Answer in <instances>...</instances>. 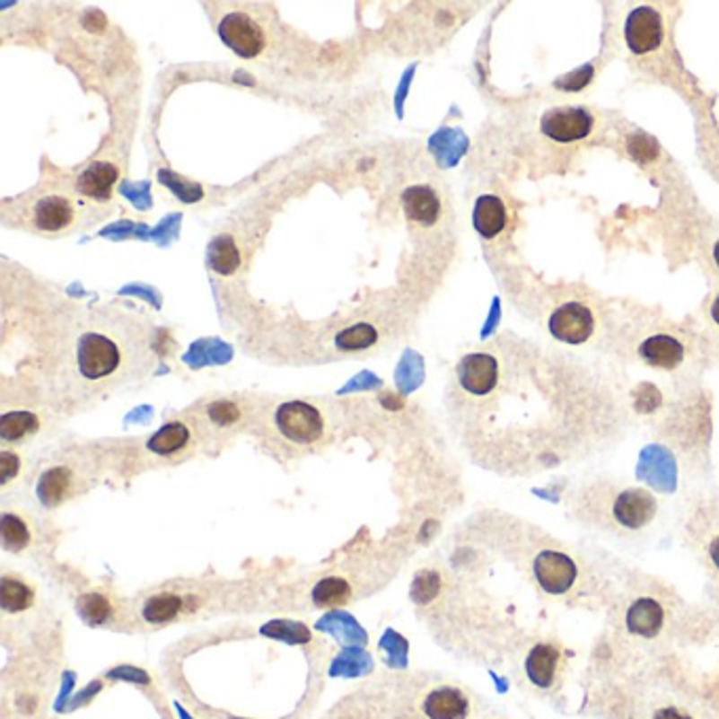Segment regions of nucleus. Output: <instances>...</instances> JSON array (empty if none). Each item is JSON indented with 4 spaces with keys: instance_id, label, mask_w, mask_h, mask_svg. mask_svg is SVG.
Wrapping results in <instances>:
<instances>
[{
    "instance_id": "f257e3e1",
    "label": "nucleus",
    "mask_w": 719,
    "mask_h": 719,
    "mask_svg": "<svg viewBox=\"0 0 719 719\" xmlns=\"http://www.w3.org/2000/svg\"><path fill=\"white\" fill-rule=\"evenodd\" d=\"M154 367V329L140 312L101 306L68 331L59 378L72 401H93L146 376Z\"/></svg>"
},
{
    "instance_id": "f03ea898",
    "label": "nucleus",
    "mask_w": 719,
    "mask_h": 719,
    "mask_svg": "<svg viewBox=\"0 0 719 719\" xmlns=\"http://www.w3.org/2000/svg\"><path fill=\"white\" fill-rule=\"evenodd\" d=\"M342 428L340 408L321 399L266 401L253 431L275 456L302 458L334 443Z\"/></svg>"
},
{
    "instance_id": "7ed1b4c3",
    "label": "nucleus",
    "mask_w": 719,
    "mask_h": 719,
    "mask_svg": "<svg viewBox=\"0 0 719 719\" xmlns=\"http://www.w3.org/2000/svg\"><path fill=\"white\" fill-rule=\"evenodd\" d=\"M104 215L100 205L84 201L76 190H66L57 184H53L51 189H42L34 197L23 198L17 207V222L28 231L45 234V237H62V234L75 232L78 228L92 226Z\"/></svg>"
},
{
    "instance_id": "20e7f679",
    "label": "nucleus",
    "mask_w": 719,
    "mask_h": 719,
    "mask_svg": "<svg viewBox=\"0 0 719 719\" xmlns=\"http://www.w3.org/2000/svg\"><path fill=\"white\" fill-rule=\"evenodd\" d=\"M264 406V399L258 397L222 395L203 399L198 406L189 409L186 416L195 422L203 443L214 445L222 443V441L232 437L234 433H241L247 426H256Z\"/></svg>"
},
{
    "instance_id": "39448f33",
    "label": "nucleus",
    "mask_w": 719,
    "mask_h": 719,
    "mask_svg": "<svg viewBox=\"0 0 719 719\" xmlns=\"http://www.w3.org/2000/svg\"><path fill=\"white\" fill-rule=\"evenodd\" d=\"M98 479V462L93 456L72 452L66 458L47 464L36 479L34 494L40 506L45 509H59L87 492Z\"/></svg>"
},
{
    "instance_id": "423d86ee",
    "label": "nucleus",
    "mask_w": 719,
    "mask_h": 719,
    "mask_svg": "<svg viewBox=\"0 0 719 719\" xmlns=\"http://www.w3.org/2000/svg\"><path fill=\"white\" fill-rule=\"evenodd\" d=\"M211 593L197 583H171L144 595L137 606V618L146 627H165L201 614Z\"/></svg>"
},
{
    "instance_id": "0eeeda50",
    "label": "nucleus",
    "mask_w": 719,
    "mask_h": 719,
    "mask_svg": "<svg viewBox=\"0 0 719 719\" xmlns=\"http://www.w3.org/2000/svg\"><path fill=\"white\" fill-rule=\"evenodd\" d=\"M203 445L201 433L197 431L195 422L184 414L182 418L169 420L159 431L150 434L146 443H144V452L154 462L175 464L197 454Z\"/></svg>"
},
{
    "instance_id": "6e6552de",
    "label": "nucleus",
    "mask_w": 719,
    "mask_h": 719,
    "mask_svg": "<svg viewBox=\"0 0 719 719\" xmlns=\"http://www.w3.org/2000/svg\"><path fill=\"white\" fill-rule=\"evenodd\" d=\"M477 711L473 692L452 681L431 684L416 698V715L420 719H475Z\"/></svg>"
},
{
    "instance_id": "1a4fd4ad",
    "label": "nucleus",
    "mask_w": 719,
    "mask_h": 719,
    "mask_svg": "<svg viewBox=\"0 0 719 719\" xmlns=\"http://www.w3.org/2000/svg\"><path fill=\"white\" fill-rule=\"evenodd\" d=\"M217 36L228 49L245 59L258 57L268 45L266 28L245 11H226L217 23Z\"/></svg>"
},
{
    "instance_id": "9d476101",
    "label": "nucleus",
    "mask_w": 719,
    "mask_h": 719,
    "mask_svg": "<svg viewBox=\"0 0 719 719\" xmlns=\"http://www.w3.org/2000/svg\"><path fill=\"white\" fill-rule=\"evenodd\" d=\"M566 669L564 650L553 642H538L531 645L523 662L525 678L538 692H555L561 684Z\"/></svg>"
},
{
    "instance_id": "9b49d317",
    "label": "nucleus",
    "mask_w": 719,
    "mask_h": 719,
    "mask_svg": "<svg viewBox=\"0 0 719 719\" xmlns=\"http://www.w3.org/2000/svg\"><path fill=\"white\" fill-rule=\"evenodd\" d=\"M456 380L460 390L469 397L481 399L492 395L500 382L498 356L486 350L464 355L456 367Z\"/></svg>"
},
{
    "instance_id": "f8f14e48",
    "label": "nucleus",
    "mask_w": 719,
    "mask_h": 719,
    "mask_svg": "<svg viewBox=\"0 0 719 719\" xmlns=\"http://www.w3.org/2000/svg\"><path fill=\"white\" fill-rule=\"evenodd\" d=\"M548 331L564 344H583L593 336L595 317L583 302H566L548 319Z\"/></svg>"
},
{
    "instance_id": "ddd939ff",
    "label": "nucleus",
    "mask_w": 719,
    "mask_h": 719,
    "mask_svg": "<svg viewBox=\"0 0 719 719\" xmlns=\"http://www.w3.org/2000/svg\"><path fill=\"white\" fill-rule=\"evenodd\" d=\"M538 587L547 595H566L570 593L574 583L578 578V567L564 553L545 551L534 559L531 566Z\"/></svg>"
},
{
    "instance_id": "4468645a",
    "label": "nucleus",
    "mask_w": 719,
    "mask_h": 719,
    "mask_svg": "<svg viewBox=\"0 0 719 719\" xmlns=\"http://www.w3.org/2000/svg\"><path fill=\"white\" fill-rule=\"evenodd\" d=\"M595 117L584 108H553L540 120V129L555 142H578L591 136Z\"/></svg>"
},
{
    "instance_id": "2eb2a0df",
    "label": "nucleus",
    "mask_w": 719,
    "mask_h": 719,
    "mask_svg": "<svg viewBox=\"0 0 719 719\" xmlns=\"http://www.w3.org/2000/svg\"><path fill=\"white\" fill-rule=\"evenodd\" d=\"M664 36L662 17L652 7H637L631 11L625 23V39L628 49L636 56H645L661 47Z\"/></svg>"
},
{
    "instance_id": "dca6fc26",
    "label": "nucleus",
    "mask_w": 719,
    "mask_h": 719,
    "mask_svg": "<svg viewBox=\"0 0 719 719\" xmlns=\"http://www.w3.org/2000/svg\"><path fill=\"white\" fill-rule=\"evenodd\" d=\"M78 614L89 627L118 628L129 625V609L120 606L117 597L101 593V591L83 593L78 600Z\"/></svg>"
},
{
    "instance_id": "f3484780",
    "label": "nucleus",
    "mask_w": 719,
    "mask_h": 719,
    "mask_svg": "<svg viewBox=\"0 0 719 719\" xmlns=\"http://www.w3.org/2000/svg\"><path fill=\"white\" fill-rule=\"evenodd\" d=\"M118 182V167L112 161H93L76 175L75 190L84 201L101 205L112 197Z\"/></svg>"
},
{
    "instance_id": "a211bd4d",
    "label": "nucleus",
    "mask_w": 719,
    "mask_h": 719,
    "mask_svg": "<svg viewBox=\"0 0 719 719\" xmlns=\"http://www.w3.org/2000/svg\"><path fill=\"white\" fill-rule=\"evenodd\" d=\"M616 523L625 530H642L656 515V500L645 489L633 487L618 494L612 506Z\"/></svg>"
},
{
    "instance_id": "6ab92c4d",
    "label": "nucleus",
    "mask_w": 719,
    "mask_h": 719,
    "mask_svg": "<svg viewBox=\"0 0 719 719\" xmlns=\"http://www.w3.org/2000/svg\"><path fill=\"white\" fill-rule=\"evenodd\" d=\"M639 356H642L645 365L671 372L684 364L686 346L678 338L669 334H656L639 346Z\"/></svg>"
},
{
    "instance_id": "aec40b11",
    "label": "nucleus",
    "mask_w": 719,
    "mask_h": 719,
    "mask_svg": "<svg viewBox=\"0 0 719 719\" xmlns=\"http://www.w3.org/2000/svg\"><path fill=\"white\" fill-rule=\"evenodd\" d=\"M664 618H667V616H664V608L661 603L648 600V597H642V600H637L631 608H628L627 628L633 633V636L652 639L662 631Z\"/></svg>"
},
{
    "instance_id": "412c9836",
    "label": "nucleus",
    "mask_w": 719,
    "mask_h": 719,
    "mask_svg": "<svg viewBox=\"0 0 719 719\" xmlns=\"http://www.w3.org/2000/svg\"><path fill=\"white\" fill-rule=\"evenodd\" d=\"M42 428V418L32 409H7L0 416V439L4 445L23 443L36 437Z\"/></svg>"
},
{
    "instance_id": "4be33fe9",
    "label": "nucleus",
    "mask_w": 719,
    "mask_h": 719,
    "mask_svg": "<svg viewBox=\"0 0 719 719\" xmlns=\"http://www.w3.org/2000/svg\"><path fill=\"white\" fill-rule=\"evenodd\" d=\"M403 211L420 226H431L439 220L441 201L437 192L428 186H412L403 192Z\"/></svg>"
},
{
    "instance_id": "5701e85b",
    "label": "nucleus",
    "mask_w": 719,
    "mask_h": 719,
    "mask_svg": "<svg viewBox=\"0 0 719 719\" xmlns=\"http://www.w3.org/2000/svg\"><path fill=\"white\" fill-rule=\"evenodd\" d=\"M506 207L498 197L483 195L477 198L475 211H473V224L475 231L481 234L483 239H494L504 231L506 226Z\"/></svg>"
},
{
    "instance_id": "b1692460",
    "label": "nucleus",
    "mask_w": 719,
    "mask_h": 719,
    "mask_svg": "<svg viewBox=\"0 0 719 719\" xmlns=\"http://www.w3.org/2000/svg\"><path fill=\"white\" fill-rule=\"evenodd\" d=\"M36 603V591L30 583L13 576V574H4L3 583H0V608L7 616H17L32 609Z\"/></svg>"
},
{
    "instance_id": "393cba45",
    "label": "nucleus",
    "mask_w": 719,
    "mask_h": 719,
    "mask_svg": "<svg viewBox=\"0 0 719 719\" xmlns=\"http://www.w3.org/2000/svg\"><path fill=\"white\" fill-rule=\"evenodd\" d=\"M0 538L7 551L23 553L34 542V525L20 511H4L0 517Z\"/></svg>"
},
{
    "instance_id": "a878e982",
    "label": "nucleus",
    "mask_w": 719,
    "mask_h": 719,
    "mask_svg": "<svg viewBox=\"0 0 719 719\" xmlns=\"http://www.w3.org/2000/svg\"><path fill=\"white\" fill-rule=\"evenodd\" d=\"M353 595H355L353 584H350L348 578H344V576L321 578L317 584H314V589L311 593L314 606L323 608V609L344 606V603L353 600Z\"/></svg>"
},
{
    "instance_id": "bb28decb",
    "label": "nucleus",
    "mask_w": 719,
    "mask_h": 719,
    "mask_svg": "<svg viewBox=\"0 0 719 719\" xmlns=\"http://www.w3.org/2000/svg\"><path fill=\"white\" fill-rule=\"evenodd\" d=\"M700 551L711 570L719 574V513L717 517H706L700 525Z\"/></svg>"
},
{
    "instance_id": "cd10ccee",
    "label": "nucleus",
    "mask_w": 719,
    "mask_h": 719,
    "mask_svg": "<svg viewBox=\"0 0 719 719\" xmlns=\"http://www.w3.org/2000/svg\"><path fill=\"white\" fill-rule=\"evenodd\" d=\"M0 470H3L0 486H3L4 492H7L11 483L20 479L23 470H26V458H23L22 452L15 450V447L4 445L3 452H0Z\"/></svg>"
},
{
    "instance_id": "c85d7f7f",
    "label": "nucleus",
    "mask_w": 719,
    "mask_h": 719,
    "mask_svg": "<svg viewBox=\"0 0 719 719\" xmlns=\"http://www.w3.org/2000/svg\"><path fill=\"white\" fill-rule=\"evenodd\" d=\"M373 340H376V331L370 325H356L353 329L342 331L340 338H338V344L344 350H361L372 346Z\"/></svg>"
},
{
    "instance_id": "c756f323",
    "label": "nucleus",
    "mask_w": 719,
    "mask_h": 719,
    "mask_svg": "<svg viewBox=\"0 0 719 719\" xmlns=\"http://www.w3.org/2000/svg\"><path fill=\"white\" fill-rule=\"evenodd\" d=\"M234 264H237V256H234L232 245L222 243V247H217L215 250V266L222 270V273H231Z\"/></svg>"
},
{
    "instance_id": "7c9ffc66",
    "label": "nucleus",
    "mask_w": 719,
    "mask_h": 719,
    "mask_svg": "<svg viewBox=\"0 0 719 719\" xmlns=\"http://www.w3.org/2000/svg\"><path fill=\"white\" fill-rule=\"evenodd\" d=\"M652 719H694V717L688 711L680 709V706L669 705V706H661V709H656Z\"/></svg>"
},
{
    "instance_id": "2f4dec72",
    "label": "nucleus",
    "mask_w": 719,
    "mask_h": 719,
    "mask_svg": "<svg viewBox=\"0 0 719 719\" xmlns=\"http://www.w3.org/2000/svg\"><path fill=\"white\" fill-rule=\"evenodd\" d=\"M711 319L719 325V295L713 300V304H711Z\"/></svg>"
},
{
    "instance_id": "473e14b6",
    "label": "nucleus",
    "mask_w": 719,
    "mask_h": 719,
    "mask_svg": "<svg viewBox=\"0 0 719 719\" xmlns=\"http://www.w3.org/2000/svg\"><path fill=\"white\" fill-rule=\"evenodd\" d=\"M713 258H715V264H717V268H719V241L715 243V247H713Z\"/></svg>"
}]
</instances>
